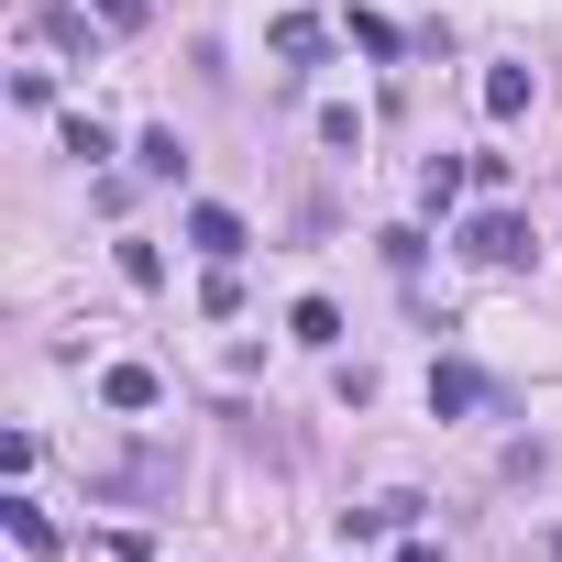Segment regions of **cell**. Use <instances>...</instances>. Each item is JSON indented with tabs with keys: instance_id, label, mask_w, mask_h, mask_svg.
I'll list each match as a JSON object with an SVG mask.
<instances>
[{
	"instance_id": "obj_1",
	"label": "cell",
	"mask_w": 562,
	"mask_h": 562,
	"mask_svg": "<svg viewBox=\"0 0 562 562\" xmlns=\"http://www.w3.org/2000/svg\"><path fill=\"white\" fill-rule=\"evenodd\" d=\"M188 243H199L210 265H232V254H243L254 232H243V210H221V199H199V210H188Z\"/></svg>"
},
{
	"instance_id": "obj_2",
	"label": "cell",
	"mask_w": 562,
	"mask_h": 562,
	"mask_svg": "<svg viewBox=\"0 0 562 562\" xmlns=\"http://www.w3.org/2000/svg\"><path fill=\"white\" fill-rule=\"evenodd\" d=\"M463 254H474V265H518V254H529V221H518V210H485V221L463 232Z\"/></svg>"
},
{
	"instance_id": "obj_3",
	"label": "cell",
	"mask_w": 562,
	"mask_h": 562,
	"mask_svg": "<svg viewBox=\"0 0 562 562\" xmlns=\"http://www.w3.org/2000/svg\"><path fill=\"white\" fill-rule=\"evenodd\" d=\"M265 45L288 56V67H321V45H331V23H321V12H288V23H276Z\"/></svg>"
},
{
	"instance_id": "obj_4",
	"label": "cell",
	"mask_w": 562,
	"mask_h": 562,
	"mask_svg": "<svg viewBox=\"0 0 562 562\" xmlns=\"http://www.w3.org/2000/svg\"><path fill=\"white\" fill-rule=\"evenodd\" d=\"M430 408H485V375L474 364H430Z\"/></svg>"
},
{
	"instance_id": "obj_5",
	"label": "cell",
	"mask_w": 562,
	"mask_h": 562,
	"mask_svg": "<svg viewBox=\"0 0 562 562\" xmlns=\"http://www.w3.org/2000/svg\"><path fill=\"white\" fill-rule=\"evenodd\" d=\"M485 111L518 122V111H529V67H485Z\"/></svg>"
},
{
	"instance_id": "obj_6",
	"label": "cell",
	"mask_w": 562,
	"mask_h": 562,
	"mask_svg": "<svg viewBox=\"0 0 562 562\" xmlns=\"http://www.w3.org/2000/svg\"><path fill=\"white\" fill-rule=\"evenodd\" d=\"M288 331H299L310 353H331V342H342V310H331V299H299V321H288Z\"/></svg>"
},
{
	"instance_id": "obj_7",
	"label": "cell",
	"mask_w": 562,
	"mask_h": 562,
	"mask_svg": "<svg viewBox=\"0 0 562 562\" xmlns=\"http://www.w3.org/2000/svg\"><path fill=\"white\" fill-rule=\"evenodd\" d=\"M408 518V496H375V507H342V540H386Z\"/></svg>"
},
{
	"instance_id": "obj_8",
	"label": "cell",
	"mask_w": 562,
	"mask_h": 562,
	"mask_svg": "<svg viewBox=\"0 0 562 562\" xmlns=\"http://www.w3.org/2000/svg\"><path fill=\"white\" fill-rule=\"evenodd\" d=\"M0 518H12V540H23V551H56V518H45L34 496H12V507H0Z\"/></svg>"
},
{
	"instance_id": "obj_9",
	"label": "cell",
	"mask_w": 562,
	"mask_h": 562,
	"mask_svg": "<svg viewBox=\"0 0 562 562\" xmlns=\"http://www.w3.org/2000/svg\"><path fill=\"white\" fill-rule=\"evenodd\" d=\"M133 155H144V177H166V188H177V177H188V144H177V133H144V144H133Z\"/></svg>"
},
{
	"instance_id": "obj_10",
	"label": "cell",
	"mask_w": 562,
	"mask_h": 562,
	"mask_svg": "<svg viewBox=\"0 0 562 562\" xmlns=\"http://www.w3.org/2000/svg\"><path fill=\"white\" fill-rule=\"evenodd\" d=\"M452 199H463V166L430 155V166H419V210H452Z\"/></svg>"
},
{
	"instance_id": "obj_11",
	"label": "cell",
	"mask_w": 562,
	"mask_h": 562,
	"mask_svg": "<svg viewBox=\"0 0 562 562\" xmlns=\"http://www.w3.org/2000/svg\"><path fill=\"white\" fill-rule=\"evenodd\" d=\"M100 397H111V408H155V375H144V364H111Z\"/></svg>"
},
{
	"instance_id": "obj_12",
	"label": "cell",
	"mask_w": 562,
	"mask_h": 562,
	"mask_svg": "<svg viewBox=\"0 0 562 562\" xmlns=\"http://www.w3.org/2000/svg\"><path fill=\"white\" fill-rule=\"evenodd\" d=\"M144 12H155V0H100V23H122V34H133Z\"/></svg>"
}]
</instances>
